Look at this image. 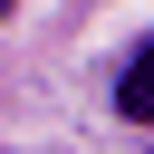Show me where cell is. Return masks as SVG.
Here are the masks:
<instances>
[{"mask_svg":"<svg viewBox=\"0 0 154 154\" xmlns=\"http://www.w3.org/2000/svg\"><path fill=\"white\" fill-rule=\"evenodd\" d=\"M116 106H125V125H154V48H135V58H125Z\"/></svg>","mask_w":154,"mask_h":154,"instance_id":"obj_1","label":"cell"},{"mask_svg":"<svg viewBox=\"0 0 154 154\" xmlns=\"http://www.w3.org/2000/svg\"><path fill=\"white\" fill-rule=\"evenodd\" d=\"M10 10H19V0H0V19H10Z\"/></svg>","mask_w":154,"mask_h":154,"instance_id":"obj_2","label":"cell"}]
</instances>
